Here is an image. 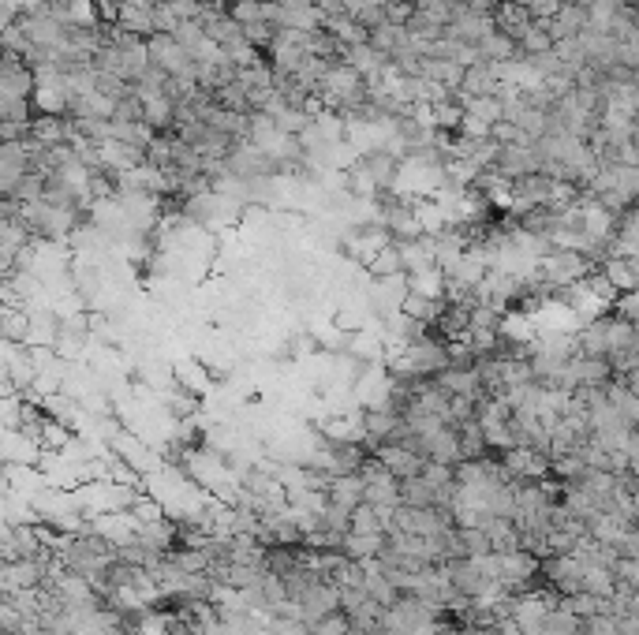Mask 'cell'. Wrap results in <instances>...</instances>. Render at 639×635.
Listing matches in <instances>:
<instances>
[{"label":"cell","mask_w":639,"mask_h":635,"mask_svg":"<svg viewBox=\"0 0 639 635\" xmlns=\"http://www.w3.org/2000/svg\"><path fill=\"white\" fill-rule=\"evenodd\" d=\"M531 23H535V19H531V12H527L524 4H501V12H497V30H505L512 42H520Z\"/></svg>","instance_id":"obj_9"},{"label":"cell","mask_w":639,"mask_h":635,"mask_svg":"<svg viewBox=\"0 0 639 635\" xmlns=\"http://www.w3.org/2000/svg\"><path fill=\"white\" fill-rule=\"evenodd\" d=\"M632 262H636V269H639V247H636V251H632Z\"/></svg>","instance_id":"obj_12"},{"label":"cell","mask_w":639,"mask_h":635,"mask_svg":"<svg viewBox=\"0 0 639 635\" xmlns=\"http://www.w3.org/2000/svg\"><path fill=\"white\" fill-rule=\"evenodd\" d=\"M378 460H382L385 467H389V475L393 479H415V475H423L426 471V460L423 452H415V449H408V445H400V441H389V445H378Z\"/></svg>","instance_id":"obj_3"},{"label":"cell","mask_w":639,"mask_h":635,"mask_svg":"<svg viewBox=\"0 0 639 635\" xmlns=\"http://www.w3.org/2000/svg\"><path fill=\"white\" fill-rule=\"evenodd\" d=\"M598 269L610 277V284L621 292V296L639 292V269H636V262H632V254H610Z\"/></svg>","instance_id":"obj_5"},{"label":"cell","mask_w":639,"mask_h":635,"mask_svg":"<svg viewBox=\"0 0 639 635\" xmlns=\"http://www.w3.org/2000/svg\"><path fill=\"white\" fill-rule=\"evenodd\" d=\"M311 635H352V621H348L344 609H337V613H326V617L311 621Z\"/></svg>","instance_id":"obj_10"},{"label":"cell","mask_w":639,"mask_h":635,"mask_svg":"<svg viewBox=\"0 0 639 635\" xmlns=\"http://www.w3.org/2000/svg\"><path fill=\"white\" fill-rule=\"evenodd\" d=\"M542 635H583V617H576V613L568 609L565 598H557L554 609H550V617H546Z\"/></svg>","instance_id":"obj_8"},{"label":"cell","mask_w":639,"mask_h":635,"mask_svg":"<svg viewBox=\"0 0 639 635\" xmlns=\"http://www.w3.org/2000/svg\"><path fill=\"white\" fill-rule=\"evenodd\" d=\"M34 90H38L34 68H30L23 57L4 53V64H0V98H30L34 101Z\"/></svg>","instance_id":"obj_2"},{"label":"cell","mask_w":639,"mask_h":635,"mask_svg":"<svg viewBox=\"0 0 639 635\" xmlns=\"http://www.w3.org/2000/svg\"><path fill=\"white\" fill-rule=\"evenodd\" d=\"M561 8H565V0H527V12H531L535 23H550Z\"/></svg>","instance_id":"obj_11"},{"label":"cell","mask_w":639,"mask_h":635,"mask_svg":"<svg viewBox=\"0 0 639 635\" xmlns=\"http://www.w3.org/2000/svg\"><path fill=\"white\" fill-rule=\"evenodd\" d=\"M363 494H367V482H363V475L355 471V475H337V479L329 482V501L333 505L348 508V512H355V508L363 505Z\"/></svg>","instance_id":"obj_7"},{"label":"cell","mask_w":639,"mask_h":635,"mask_svg":"<svg viewBox=\"0 0 639 635\" xmlns=\"http://www.w3.org/2000/svg\"><path fill=\"white\" fill-rule=\"evenodd\" d=\"M113 27L150 42L157 34V15H154V8H131V4H120V12L113 15Z\"/></svg>","instance_id":"obj_6"},{"label":"cell","mask_w":639,"mask_h":635,"mask_svg":"<svg viewBox=\"0 0 639 635\" xmlns=\"http://www.w3.org/2000/svg\"><path fill=\"white\" fill-rule=\"evenodd\" d=\"M150 64L154 68H161L165 75H172V79H184V75H199V64L191 60V53H187L184 45H180V38L176 34H154L150 38Z\"/></svg>","instance_id":"obj_1"},{"label":"cell","mask_w":639,"mask_h":635,"mask_svg":"<svg viewBox=\"0 0 639 635\" xmlns=\"http://www.w3.org/2000/svg\"><path fill=\"white\" fill-rule=\"evenodd\" d=\"M587 23H591V12H587L583 4H565V8L546 23V30H550V38L561 45V42H576V38H583Z\"/></svg>","instance_id":"obj_4"}]
</instances>
